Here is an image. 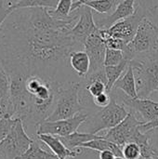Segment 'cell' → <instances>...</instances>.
<instances>
[{"mask_svg":"<svg viewBox=\"0 0 158 159\" xmlns=\"http://www.w3.org/2000/svg\"><path fill=\"white\" fill-rule=\"evenodd\" d=\"M16 122L17 118H13L8 116H6L0 120V143L5 138H7V136L9 134Z\"/></svg>","mask_w":158,"mask_h":159,"instance_id":"cell-28","label":"cell"},{"mask_svg":"<svg viewBox=\"0 0 158 159\" xmlns=\"http://www.w3.org/2000/svg\"><path fill=\"white\" fill-rule=\"evenodd\" d=\"M13 10L11 8H7V7L0 6V30H1V27H2L4 21L6 20V19L9 16V14Z\"/></svg>","mask_w":158,"mask_h":159,"instance_id":"cell-32","label":"cell"},{"mask_svg":"<svg viewBox=\"0 0 158 159\" xmlns=\"http://www.w3.org/2000/svg\"><path fill=\"white\" fill-rule=\"evenodd\" d=\"M142 159H156V158H154V157H142Z\"/></svg>","mask_w":158,"mask_h":159,"instance_id":"cell-37","label":"cell"},{"mask_svg":"<svg viewBox=\"0 0 158 159\" xmlns=\"http://www.w3.org/2000/svg\"><path fill=\"white\" fill-rule=\"evenodd\" d=\"M115 155L111 151H102L99 153L98 158L99 159H115Z\"/></svg>","mask_w":158,"mask_h":159,"instance_id":"cell-34","label":"cell"},{"mask_svg":"<svg viewBox=\"0 0 158 159\" xmlns=\"http://www.w3.org/2000/svg\"><path fill=\"white\" fill-rule=\"evenodd\" d=\"M88 117V114L79 113L68 119L57 121L45 120L36 127L35 134L36 136L40 134H49L58 137H64L75 132Z\"/></svg>","mask_w":158,"mask_h":159,"instance_id":"cell-8","label":"cell"},{"mask_svg":"<svg viewBox=\"0 0 158 159\" xmlns=\"http://www.w3.org/2000/svg\"><path fill=\"white\" fill-rule=\"evenodd\" d=\"M93 103L98 107V108H104L108 106L112 101V96L109 92H103L94 98H92Z\"/></svg>","mask_w":158,"mask_h":159,"instance_id":"cell-29","label":"cell"},{"mask_svg":"<svg viewBox=\"0 0 158 159\" xmlns=\"http://www.w3.org/2000/svg\"><path fill=\"white\" fill-rule=\"evenodd\" d=\"M129 64L134 70L138 98L146 99L158 91V50L140 55Z\"/></svg>","mask_w":158,"mask_h":159,"instance_id":"cell-2","label":"cell"},{"mask_svg":"<svg viewBox=\"0 0 158 159\" xmlns=\"http://www.w3.org/2000/svg\"><path fill=\"white\" fill-rule=\"evenodd\" d=\"M90 1H94V0H78L76 2H74L73 5H72V9H71V13L74 12L76 9H78L81 6L85 5L86 3L88 2H90Z\"/></svg>","mask_w":158,"mask_h":159,"instance_id":"cell-35","label":"cell"},{"mask_svg":"<svg viewBox=\"0 0 158 159\" xmlns=\"http://www.w3.org/2000/svg\"><path fill=\"white\" fill-rule=\"evenodd\" d=\"M81 148H85V149H89V150H93V151H97V152H102V151H111L113 152L115 157H123V152H122V148L120 146H118L117 144L104 139L103 136H101L98 139L89 141L86 143H84Z\"/></svg>","mask_w":158,"mask_h":159,"instance_id":"cell-18","label":"cell"},{"mask_svg":"<svg viewBox=\"0 0 158 159\" xmlns=\"http://www.w3.org/2000/svg\"><path fill=\"white\" fill-rule=\"evenodd\" d=\"M128 114L129 112L125 106L119 104L115 98L112 96V101L108 106L102 108L94 115H88L87 120L82 124L83 130L87 133L96 134L104 129H110L122 122Z\"/></svg>","mask_w":158,"mask_h":159,"instance_id":"cell-5","label":"cell"},{"mask_svg":"<svg viewBox=\"0 0 158 159\" xmlns=\"http://www.w3.org/2000/svg\"><path fill=\"white\" fill-rule=\"evenodd\" d=\"M106 48L104 39L101 35L100 28H97L87 38L84 45V49L90 60V70L88 74L95 73L104 68Z\"/></svg>","mask_w":158,"mask_h":159,"instance_id":"cell-11","label":"cell"},{"mask_svg":"<svg viewBox=\"0 0 158 159\" xmlns=\"http://www.w3.org/2000/svg\"><path fill=\"white\" fill-rule=\"evenodd\" d=\"M115 159H126L124 157H115Z\"/></svg>","mask_w":158,"mask_h":159,"instance_id":"cell-36","label":"cell"},{"mask_svg":"<svg viewBox=\"0 0 158 159\" xmlns=\"http://www.w3.org/2000/svg\"><path fill=\"white\" fill-rule=\"evenodd\" d=\"M36 137L38 141L45 143L59 159H74L83 154L81 148H78L77 150L68 149L58 136L49 134H40Z\"/></svg>","mask_w":158,"mask_h":159,"instance_id":"cell-14","label":"cell"},{"mask_svg":"<svg viewBox=\"0 0 158 159\" xmlns=\"http://www.w3.org/2000/svg\"><path fill=\"white\" fill-rule=\"evenodd\" d=\"M59 0H21L17 4L12 10L26 7H47L48 9H54L58 5Z\"/></svg>","mask_w":158,"mask_h":159,"instance_id":"cell-24","label":"cell"},{"mask_svg":"<svg viewBox=\"0 0 158 159\" xmlns=\"http://www.w3.org/2000/svg\"><path fill=\"white\" fill-rule=\"evenodd\" d=\"M0 105L7 116H11V101L9 89V77L0 60Z\"/></svg>","mask_w":158,"mask_h":159,"instance_id":"cell-17","label":"cell"},{"mask_svg":"<svg viewBox=\"0 0 158 159\" xmlns=\"http://www.w3.org/2000/svg\"><path fill=\"white\" fill-rule=\"evenodd\" d=\"M156 129H158V118L156 119V120H154V121H150V122L143 123L142 125H141L139 127V129L142 133L150 132V131H153V130H155Z\"/></svg>","mask_w":158,"mask_h":159,"instance_id":"cell-31","label":"cell"},{"mask_svg":"<svg viewBox=\"0 0 158 159\" xmlns=\"http://www.w3.org/2000/svg\"><path fill=\"white\" fill-rule=\"evenodd\" d=\"M74 0H59L54 9H49V14L57 20H69L73 17L71 14Z\"/></svg>","mask_w":158,"mask_h":159,"instance_id":"cell-22","label":"cell"},{"mask_svg":"<svg viewBox=\"0 0 158 159\" xmlns=\"http://www.w3.org/2000/svg\"><path fill=\"white\" fill-rule=\"evenodd\" d=\"M158 50V33L156 24L150 18H144L134 36V38L123 49L124 60L130 62L140 55Z\"/></svg>","mask_w":158,"mask_h":159,"instance_id":"cell-3","label":"cell"},{"mask_svg":"<svg viewBox=\"0 0 158 159\" xmlns=\"http://www.w3.org/2000/svg\"><path fill=\"white\" fill-rule=\"evenodd\" d=\"M124 61V55L122 50L106 48L104 66H114L121 63Z\"/></svg>","mask_w":158,"mask_h":159,"instance_id":"cell-26","label":"cell"},{"mask_svg":"<svg viewBox=\"0 0 158 159\" xmlns=\"http://www.w3.org/2000/svg\"><path fill=\"white\" fill-rule=\"evenodd\" d=\"M117 0H94L86 3L92 10L99 14H108L117 6Z\"/></svg>","mask_w":158,"mask_h":159,"instance_id":"cell-23","label":"cell"},{"mask_svg":"<svg viewBox=\"0 0 158 159\" xmlns=\"http://www.w3.org/2000/svg\"><path fill=\"white\" fill-rule=\"evenodd\" d=\"M135 7L147 18L154 17L157 11V4L156 0H135Z\"/></svg>","mask_w":158,"mask_h":159,"instance_id":"cell-25","label":"cell"},{"mask_svg":"<svg viewBox=\"0 0 158 159\" xmlns=\"http://www.w3.org/2000/svg\"><path fill=\"white\" fill-rule=\"evenodd\" d=\"M19 159H59L53 153L43 149L37 140H34L29 149Z\"/></svg>","mask_w":158,"mask_h":159,"instance_id":"cell-21","label":"cell"},{"mask_svg":"<svg viewBox=\"0 0 158 159\" xmlns=\"http://www.w3.org/2000/svg\"><path fill=\"white\" fill-rule=\"evenodd\" d=\"M144 18L147 17H145L142 11L136 8L134 14L117 21L110 28L100 29L101 35L104 40L109 37H117L123 39L129 44L134 38L139 26Z\"/></svg>","mask_w":158,"mask_h":159,"instance_id":"cell-7","label":"cell"},{"mask_svg":"<svg viewBox=\"0 0 158 159\" xmlns=\"http://www.w3.org/2000/svg\"><path fill=\"white\" fill-rule=\"evenodd\" d=\"M33 142L26 132L23 122L17 119L9 134L0 143V159H19Z\"/></svg>","mask_w":158,"mask_h":159,"instance_id":"cell-6","label":"cell"},{"mask_svg":"<svg viewBox=\"0 0 158 159\" xmlns=\"http://www.w3.org/2000/svg\"><path fill=\"white\" fill-rule=\"evenodd\" d=\"M122 102L125 106L139 113L145 123L158 118V102H154L148 98H130L126 94L122 97Z\"/></svg>","mask_w":158,"mask_h":159,"instance_id":"cell-12","label":"cell"},{"mask_svg":"<svg viewBox=\"0 0 158 159\" xmlns=\"http://www.w3.org/2000/svg\"><path fill=\"white\" fill-rule=\"evenodd\" d=\"M129 65V62L124 60L121 63L114 66H104V71L107 77V92H111L115 82L123 75Z\"/></svg>","mask_w":158,"mask_h":159,"instance_id":"cell-20","label":"cell"},{"mask_svg":"<svg viewBox=\"0 0 158 159\" xmlns=\"http://www.w3.org/2000/svg\"><path fill=\"white\" fill-rule=\"evenodd\" d=\"M69 63L78 76L85 78L90 70V60L85 50H74L69 56Z\"/></svg>","mask_w":158,"mask_h":159,"instance_id":"cell-16","label":"cell"},{"mask_svg":"<svg viewBox=\"0 0 158 159\" xmlns=\"http://www.w3.org/2000/svg\"><path fill=\"white\" fill-rule=\"evenodd\" d=\"M135 10V0H123L117 4L115 10L111 14L106 17L95 20V23L100 29H108L117 21L134 14Z\"/></svg>","mask_w":158,"mask_h":159,"instance_id":"cell-13","label":"cell"},{"mask_svg":"<svg viewBox=\"0 0 158 159\" xmlns=\"http://www.w3.org/2000/svg\"><path fill=\"white\" fill-rule=\"evenodd\" d=\"M1 1H2V0H0V5H1Z\"/></svg>","mask_w":158,"mask_h":159,"instance_id":"cell-39","label":"cell"},{"mask_svg":"<svg viewBox=\"0 0 158 159\" xmlns=\"http://www.w3.org/2000/svg\"><path fill=\"white\" fill-rule=\"evenodd\" d=\"M104 42H105L106 48H112V49H118V50H122V51L128 45V43L126 41H124L123 39H120V38H117V37H109V38L105 39Z\"/></svg>","mask_w":158,"mask_h":159,"instance_id":"cell-30","label":"cell"},{"mask_svg":"<svg viewBox=\"0 0 158 159\" xmlns=\"http://www.w3.org/2000/svg\"><path fill=\"white\" fill-rule=\"evenodd\" d=\"M123 157L126 159H142V150L138 143L130 142L122 147Z\"/></svg>","mask_w":158,"mask_h":159,"instance_id":"cell-27","label":"cell"},{"mask_svg":"<svg viewBox=\"0 0 158 159\" xmlns=\"http://www.w3.org/2000/svg\"><path fill=\"white\" fill-rule=\"evenodd\" d=\"M75 11H77L79 17L74 26L70 30V34L78 45L84 48L87 38L98 27L95 23L93 10L89 7L83 5Z\"/></svg>","mask_w":158,"mask_h":159,"instance_id":"cell-10","label":"cell"},{"mask_svg":"<svg viewBox=\"0 0 158 159\" xmlns=\"http://www.w3.org/2000/svg\"><path fill=\"white\" fill-rule=\"evenodd\" d=\"M72 28H34L13 10L0 30V60L8 75H39L55 79L71 52L83 48L70 34Z\"/></svg>","mask_w":158,"mask_h":159,"instance_id":"cell-1","label":"cell"},{"mask_svg":"<svg viewBox=\"0 0 158 159\" xmlns=\"http://www.w3.org/2000/svg\"><path fill=\"white\" fill-rule=\"evenodd\" d=\"M143 123L145 122L139 120L132 113H129L122 122L108 129L103 137L122 148L126 143L134 141L137 133L140 131L139 127Z\"/></svg>","mask_w":158,"mask_h":159,"instance_id":"cell-9","label":"cell"},{"mask_svg":"<svg viewBox=\"0 0 158 159\" xmlns=\"http://www.w3.org/2000/svg\"><path fill=\"white\" fill-rule=\"evenodd\" d=\"M113 89L122 90L124 92V94H126L127 96H129L130 98H138L134 70L130 64L129 65L128 69L123 74V75L115 82Z\"/></svg>","mask_w":158,"mask_h":159,"instance_id":"cell-15","label":"cell"},{"mask_svg":"<svg viewBox=\"0 0 158 159\" xmlns=\"http://www.w3.org/2000/svg\"><path fill=\"white\" fill-rule=\"evenodd\" d=\"M21 0H2L1 1V5L2 7H7V8H13L17 4H19Z\"/></svg>","mask_w":158,"mask_h":159,"instance_id":"cell-33","label":"cell"},{"mask_svg":"<svg viewBox=\"0 0 158 159\" xmlns=\"http://www.w3.org/2000/svg\"><path fill=\"white\" fill-rule=\"evenodd\" d=\"M81 86L79 82L70 83L67 87L62 85L58 92L53 111L46 120L57 121L68 119L81 113L85 109L80 99Z\"/></svg>","mask_w":158,"mask_h":159,"instance_id":"cell-4","label":"cell"},{"mask_svg":"<svg viewBox=\"0 0 158 159\" xmlns=\"http://www.w3.org/2000/svg\"><path fill=\"white\" fill-rule=\"evenodd\" d=\"M156 31H157V33H158V26L156 25Z\"/></svg>","mask_w":158,"mask_h":159,"instance_id":"cell-38","label":"cell"},{"mask_svg":"<svg viewBox=\"0 0 158 159\" xmlns=\"http://www.w3.org/2000/svg\"><path fill=\"white\" fill-rule=\"evenodd\" d=\"M101 136H98L96 134L87 133V132H78L75 131L70 135L60 137L61 141L63 143V144L70 150H77L78 148H81V146L92 140L98 139Z\"/></svg>","mask_w":158,"mask_h":159,"instance_id":"cell-19","label":"cell"}]
</instances>
